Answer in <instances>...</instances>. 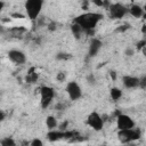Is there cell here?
I'll list each match as a JSON object with an SVG mask.
<instances>
[{
  "label": "cell",
  "mask_w": 146,
  "mask_h": 146,
  "mask_svg": "<svg viewBox=\"0 0 146 146\" xmlns=\"http://www.w3.org/2000/svg\"><path fill=\"white\" fill-rule=\"evenodd\" d=\"M65 78H66L65 72H59V73L57 74V80H58V81H64Z\"/></svg>",
  "instance_id": "23"
},
{
  "label": "cell",
  "mask_w": 146,
  "mask_h": 146,
  "mask_svg": "<svg viewBox=\"0 0 146 146\" xmlns=\"http://www.w3.org/2000/svg\"><path fill=\"white\" fill-rule=\"evenodd\" d=\"M102 18H103L102 14H98V13H84V14H81V15L76 16L74 18L73 23L79 24L83 29L84 32L90 33L96 27V25L98 24V22Z\"/></svg>",
  "instance_id": "1"
},
{
  "label": "cell",
  "mask_w": 146,
  "mask_h": 146,
  "mask_svg": "<svg viewBox=\"0 0 146 146\" xmlns=\"http://www.w3.org/2000/svg\"><path fill=\"white\" fill-rule=\"evenodd\" d=\"M8 58L17 64V65H21V64H24L25 60H26V57H25V54L22 51V50H18V49H11L8 51Z\"/></svg>",
  "instance_id": "9"
},
{
  "label": "cell",
  "mask_w": 146,
  "mask_h": 146,
  "mask_svg": "<svg viewBox=\"0 0 146 146\" xmlns=\"http://www.w3.org/2000/svg\"><path fill=\"white\" fill-rule=\"evenodd\" d=\"M36 79H38L36 73H29V75L26 76V81H29V82H34Z\"/></svg>",
  "instance_id": "19"
},
{
  "label": "cell",
  "mask_w": 146,
  "mask_h": 146,
  "mask_svg": "<svg viewBox=\"0 0 146 146\" xmlns=\"http://www.w3.org/2000/svg\"><path fill=\"white\" fill-rule=\"evenodd\" d=\"M124 54H125L127 56H129V57H131V56L133 55V50H132L131 48H127V49H125V51H124Z\"/></svg>",
  "instance_id": "24"
},
{
  "label": "cell",
  "mask_w": 146,
  "mask_h": 146,
  "mask_svg": "<svg viewBox=\"0 0 146 146\" xmlns=\"http://www.w3.org/2000/svg\"><path fill=\"white\" fill-rule=\"evenodd\" d=\"M129 14H130L132 17H135V18H139V17L143 16L144 9H143L139 5H132V6L129 8Z\"/></svg>",
  "instance_id": "12"
},
{
  "label": "cell",
  "mask_w": 146,
  "mask_h": 146,
  "mask_svg": "<svg viewBox=\"0 0 146 146\" xmlns=\"http://www.w3.org/2000/svg\"><path fill=\"white\" fill-rule=\"evenodd\" d=\"M122 83L127 89H133L139 87V78L132 75H123Z\"/></svg>",
  "instance_id": "11"
},
{
  "label": "cell",
  "mask_w": 146,
  "mask_h": 146,
  "mask_svg": "<svg viewBox=\"0 0 146 146\" xmlns=\"http://www.w3.org/2000/svg\"><path fill=\"white\" fill-rule=\"evenodd\" d=\"M139 88L146 89V74L145 75H141L139 78Z\"/></svg>",
  "instance_id": "18"
},
{
  "label": "cell",
  "mask_w": 146,
  "mask_h": 146,
  "mask_svg": "<svg viewBox=\"0 0 146 146\" xmlns=\"http://www.w3.org/2000/svg\"><path fill=\"white\" fill-rule=\"evenodd\" d=\"M103 46V42L99 40V39H96V38H92L90 40V43H89V49H88V56L89 57H95L98 51L100 50Z\"/></svg>",
  "instance_id": "10"
},
{
  "label": "cell",
  "mask_w": 146,
  "mask_h": 146,
  "mask_svg": "<svg viewBox=\"0 0 146 146\" xmlns=\"http://www.w3.org/2000/svg\"><path fill=\"white\" fill-rule=\"evenodd\" d=\"M92 2H94L96 6H98V7H100V6H103V5H104L103 0H92Z\"/></svg>",
  "instance_id": "26"
},
{
  "label": "cell",
  "mask_w": 146,
  "mask_h": 146,
  "mask_svg": "<svg viewBox=\"0 0 146 146\" xmlns=\"http://www.w3.org/2000/svg\"><path fill=\"white\" fill-rule=\"evenodd\" d=\"M57 119L55 117V116H52V115H49L47 119H46V125L48 127V129H50V130H54L56 127H57Z\"/></svg>",
  "instance_id": "16"
},
{
  "label": "cell",
  "mask_w": 146,
  "mask_h": 146,
  "mask_svg": "<svg viewBox=\"0 0 146 146\" xmlns=\"http://www.w3.org/2000/svg\"><path fill=\"white\" fill-rule=\"evenodd\" d=\"M110 97L113 99V100H119L121 97H122V90L114 87L110 90Z\"/></svg>",
  "instance_id": "15"
},
{
  "label": "cell",
  "mask_w": 146,
  "mask_h": 146,
  "mask_svg": "<svg viewBox=\"0 0 146 146\" xmlns=\"http://www.w3.org/2000/svg\"><path fill=\"white\" fill-rule=\"evenodd\" d=\"M0 145L1 146H15L16 143H15L14 139H11L9 137H6V138H3V139L0 140Z\"/></svg>",
  "instance_id": "17"
},
{
  "label": "cell",
  "mask_w": 146,
  "mask_h": 146,
  "mask_svg": "<svg viewBox=\"0 0 146 146\" xmlns=\"http://www.w3.org/2000/svg\"><path fill=\"white\" fill-rule=\"evenodd\" d=\"M129 13V9L122 3H112L108 7V15L113 19H120Z\"/></svg>",
  "instance_id": "5"
},
{
  "label": "cell",
  "mask_w": 146,
  "mask_h": 146,
  "mask_svg": "<svg viewBox=\"0 0 146 146\" xmlns=\"http://www.w3.org/2000/svg\"><path fill=\"white\" fill-rule=\"evenodd\" d=\"M66 92L71 100H78L82 97V90L75 81H71L66 84Z\"/></svg>",
  "instance_id": "7"
},
{
  "label": "cell",
  "mask_w": 146,
  "mask_h": 146,
  "mask_svg": "<svg viewBox=\"0 0 146 146\" xmlns=\"http://www.w3.org/2000/svg\"><path fill=\"white\" fill-rule=\"evenodd\" d=\"M5 120V114H3V112H1V121H3Z\"/></svg>",
  "instance_id": "28"
},
{
  "label": "cell",
  "mask_w": 146,
  "mask_h": 146,
  "mask_svg": "<svg viewBox=\"0 0 146 146\" xmlns=\"http://www.w3.org/2000/svg\"><path fill=\"white\" fill-rule=\"evenodd\" d=\"M43 6V0H26L25 1V11L27 17L31 21L38 19L41 9Z\"/></svg>",
  "instance_id": "2"
},
{
  "label": "cell",
  "mask_w": 146,
  "mask_h": 146,
  "mask_svg": "<svg viewBox=\"0 0 146 146\" xmlns=\"http://www.w3.org/2000/svg\"><path fill=\"white\" fill-rule=\"evenodd\" d=\"M87 82H88L89 84L94 86V84L96 83V79H95V75H94V74H89V75L87 76Z\"/></svg>",
  "instance_id": "20"
},
{
  "label": "cell",
  "mask_w": 146,
  "mask_h": 146,
  "mask_svg": "<svg viewBox=\"0 0 146 146\" xmlns=\"http://www.w3.org/2000/svg\"><path fill=\"white\" fill-rule=\"evenodd\" d=\"M56 57H57V59H67V58H70L71 56H70L68 54H63V52H60V54H58Z\"/></svg>",
  "instance_id": "22"
},
{
  "label": "cell",
  "mask_w": 146,
  "mask_h": 146,
  "mask_svg": "<svg viewBox=\"0 0 146 146\" xmlns=\"http://www.w3.org/2000/svg\"><path fill=\"white\" fill-rule=\"evenodd\" d=\"M66 136V133L65 132H63L62 130L60 131H49L48 133H47V138L50 140V141H56V140H58V139H62L63 137H65Z\"/></svg>",
  "instance_id": "13"
},
{
  "label": "cell",
  "mask_w": 146,
  "mask_h": 146,
  "mask_svg": "<svg viewBox=\"0 0 146 146\" xmlns=\"http://www.w3.org/2000/svg\"><path fill=\"white\" fill-rule=\"evenodd\" d=\"M117 137L120 141L122 143H131L133 140H137L140 138V130L137 128L125 129V130H119Z\"/></svg>",
  "instance_id": "4"
},
{
  "label": "cell",
  "mask_w": 146,
  "mask_h": 146,
  "mask_svg": "<svg viewBox=\"0 0 146 146\" xmlns=\"http://www.w3.org/2000/svg\"><path fill=\"white\" fill-rule=\"evenodd\" d=\"M144 46H146V40H143V41L138 42L137 43V49H141Z\"/></svg>",
  "instance_id": "25"
},
{
  "label": "cell",
  "mask_w": 146,
  "mask_h": 146,
  "mask_svg": "<svg viewBox=\"0 0 146 146\" xmlns=\"http://www.w3.org/2000/svg\"><path fill=\"white\" fill-rule=\"evenodd\" d=\"M71 31H72L73 35H74L76 39H80V38H81V35H82V33L84 32V31H83V29H82L79 24H76V23H73V24L71 25Z\"/></svg>",
  "instance_id": "14"
},
{
  "label": "cell",
  "mask_w": 146,
  "mask_h": 146,
  "mask_svg": "<svg viewBox=\"0 0 146 146\" xmlns=\"http://www.w3.org/2000/svg\"><path fill=\"white\" fill-rule=\"evenodd\" d=\"M116 125H117L119 130H125V129L135 128V122L129 115L119 114L117 117H116Z\"/></svg>",
  "instance_id": "8"
},
{
  "label": "cell",
  "mask_w": 146,
  "mask_h": 146,
  "mask_svg": "<svg viewBox=\"0 0 146 146\" xmlns=\"http://www.w3.org/2000/svg\"><path fill=\"white\" fill-rule=\"evenodd\" d=\"M30 145H31V146H42L43 143H42L40 139H36V138H35V139H33V140L30 143Z\"/></svg>",
  "instance_id": "21"
},
{
  "label": "cell",
  "mask_w": 146,
  "mask_h": 146,
  "mask_svg": "<svg viewBox=\"0 0 146 146\" xmlns=\"http://www.w3.org/2000/svg\"><path fill=\"white\" fill-rule=\"evenodd\" d=\"M55 97V90L54 88L49 86H43L40 89V104L43 110H46L52 102Z\"/></svg>",
  "instance_id": "3"
},
{
  "label": "cell",
  "mask_w": 146,
  "mask_h": 146,
  "mask_svg": "<svg viewBox=\"0 0 146 146\" xmlns=\"http://www.w3.org/2000/svg\"><path fill=\"white\" fill-rule=\"evenodd\" d=\"M87 123L95 131H100L104 127V120L97 112H91L87 117Z\"/></svg>",
  "instance_id": "6"
},
{
  "label": "cell",
  "mask_w": 146,
  "mask_h": 146,
  "mask_svg": "<svg viewBox=\"0 0 146 146\" xmlns=\"http://www.w3.org/2000/svg\"><path fill=\"white\" fill-rule=\"evenodd\" d=\"M55 29H56V25H55L54 23H51V24L49 25V30H51V31H54Z\"/></svg>",
  "instance_id": "27"
}]
</instances>
